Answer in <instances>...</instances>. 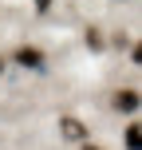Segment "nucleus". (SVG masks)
Listing matches in <instances>:
<instances>
[{
    "mask_svg": "<svg viewBox=\"0 0 142 150\" xmlns=\"http://www.w3.org/2000/svg\"><path fill=\"white\" fill-rule=\"evenodd\" d=\"M138 130H142V127H130V130H126V150H138V146H142V134H138Z\"/></svg>",
    "mask_w": 142,
    "mask_h": 150,
    "instance_id": "4",
    "label": "nucleus"
},
{
    "mask_svg": "<svg viewBox=\"0 0 142 150\" xmlns=\"http://www.w3.org/2000/svg\"><path fill=\"white\" fill-rule=\"evenodd\" d=\"M16 63H24V67H44V52H36V47H20V52H16Z\"/></svg>",
    "mask_w": 142,
    "mask_h": 150,
    "instance_id": "1",
    "label": "nucleus"
},
{
    "mask_svg": "<svg viewBox=\"0 0 142 150\" xmlns=\"http://www.w3.org/2000/svg\"><path fill=\"white\" fill-rule=\"evenodd\" d=\"M114 107L119 111H138V91H119L114 95Z\"/></svg>",
    "mask_w": 142,
    "mask_h": 150,
    "instance_id": "3",
    "label": "nucleus"
},
{
    "mask_svg": "<svg viewBox=\"0 0 142 150\" xmlns=\"http://www.w3.org/2000/svg\"><path fill=\"white\" fill-rule=\"evenodd\" d=\"M36 4H40V8H47V0H36Z\"/></svg>",
    "mask_w": 142,
    "mask_h": 150,
    "instance_id": "5",
    "label": "nucleus"
},
{
    "mask_svg": "<svg viewBox=\"0 0 142 150\" xmlns=\"http://www.w3.org/2000/svg\"><path fill=\"white\" fill-rule=\"evenodd\" d=\"M83 150H99V146H83Z\"/></svg>",
    "mask_w": 142,
    "mask_h": 150,
    "instance_id": "6",
    "label": "nucleus"
},
{
    "mask_svg": "<svg viewBox=\"0 0 142 150\" xmlns=\"http://www.w3.org/2000/svg\"><path fill=\"white\" fill-rule=\"evenodd\" d=\"M0 67H4V63H0Z\"/></svg>",
    "mask_w": 142,
    "mask_h": 150,
    "instance_id": "7",
    "label": "nucleus"
},
{
    "mask_svg": "<svg viewBox=\"0 0 142 150\" xmlns=\"http://www.w3.org/2000/svg\"><path fill=\"white\" fill-rule=\"evenodd\" d=\"M59 130H63L67 138H87V127H83L79 119H59Z\"/></svg>",
    "mask_w": 142,
    "mask_h": 150,
    "instance_id": "2",
    "label": "nucleus"
}]
</instances>
